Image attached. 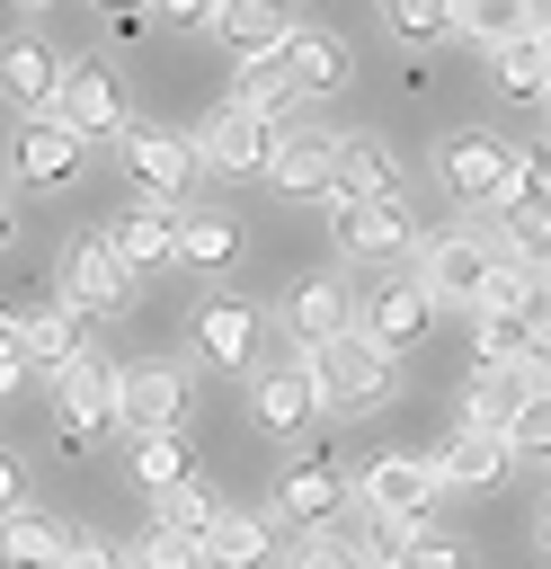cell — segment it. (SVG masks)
Wrapping results in <instances>:
<instances>
[{"mask_svg": "<svg viewBox=\"0 0 551 569\" xmlns=\"http://www.w3.org/2000/svg\"><path fill=\"white\" fill-rule=\"evenodd\" d=\"M213 36L240 53V62H267L293 44V0H222L213 9Z\"/></svg>", "mask_w": 551, "mask_h": 569, "instance_id": "16", "label": "cell"}, {"mask_svg": "<svg viewBox=\"0 0 551 569\" xmlns=\"http://www.w3.org/2000/svg\"><path fill=\"white\" fill-rule=\"evenodd\" d=\"M53 116H62L80 142H89V133H124V80H116L107 62H71V71H62Z\"/></svg>", "mask_w": 551, "mask_h": 569, "instance_id": "10", "label": "cell"}, {"mask_svg": "<svg viewBox=\"0 0 551 569\" xmlns=\"http://www.w3.org/2000/svg\"><path fill=\"white\" fill-rule=\"evenodd\" d=\"M0 240H9V204H0Z\"/></svg>", "mask_w": 551, "mask_h": 569, "instance_id": "50", "label": "cell"}, {"mask_svg": "<svg viewBox=\"0 0 551 569\" xmlns=\"http://www.w3.org/2000/svg\"><path fill=\"white\" fill-rule=\"evenodd\" d=\"M9 169H18L27 187H62V178L80 169V133H71L62 116H27L18 142H9Z\"/></svg>", "mask_w": 551, "mask_h": 569, "instance_id": "17", "label": "cell"}, {"mask_svg": "<svg viewBox=\"0 0 551 569\" xmlns=\"http://www.w3.org/2000/svg\"><path fill=\"white\" fill-rule=\"evenodd\" d=\"M507 445H515V453H542V462H551V391H533V409L515 418V436H507Z\"/></svg>", "mask_w": 551, "mask_h": 569, "instance_id": "42", "label": "cell"}, {"mask_svg": "<svg viewBox=\"0 0 551 569\" xmlns=\"http://www.w3.org/2000/svg\"><path fill=\"white\" fill-rule=\"evenodd\" d=\"M400 569H462V542L418 525V533H409V551H400Z\"/></svg>", "mask_w": 551, "mask_h": 569, "instance_id": "41", "label": "cell"}, {"mask_svg": "<svg viewBox=\"0 0 551 569\" xmlns=\"http://www.w3.org/2000/svg\"><path fill=\"white\" fill-rule=\"evenodd\" d=\"M249 409H258L267 436H302V427L320 418V382H311V365H258Z\"/></svg>", "mask_w": 551, "mask_h": 569, "instance_id": "15", "label": "cell"}, {"mask_svg": "<svg viewBox=\"0 0 551 569\" xmlns=\"http://www.w3.org/2000/svg\"><path fill=\"white\" fill-rule=\"evenodd\" d=\"M382 27L409 36V44H435L453 27V0H382Z\"/></svg>", "mask_w": 551, "mask_h": 569, "instance_id": "37", "label": "cell"}, {"mask_svg": "<svg viewBox=\"0 0 551 569\" xmlns=\"http://www.w3.org/2000/svg\"><path fill=\"white\" fill-rule=\"evenodd\" d=\"M507 436H480V427H462V436H444V453H435V480L444 489H489L498 471H507Z\"/></svg>", "mask_w": 551, "mask_h": 569, "instance_id": "25", "label": "cell"}, {"mask_svg": "<svg viewBox=\"0 0 551 569\" xmlns=\"http://www.w3.org/2000/svg\"><path fill=\"white\" fill-rule=\"evenodd\" d=\"M533 373H515V365H471V382H462V427H480V436H515V418L533 409Z\"/></svg>", "mask_w": 551, "mask_h": 569, "instance_id": "12", "label": "cell"}, {"mask_svg": "<svg viewBox=\"0 0 551 569\" xmlns=\"http://www.w3.org/2000/svg\"><path fill=\"white\" fill-rule=\"evenodd\" d=\"M62 302H80L89 320L133 302V276H124V258L107 249V231H98V240H71V258H62Z\"/></svg>", "mask_w": 551, "mask_h": 569, "instance_id": "11", "label": "cell"}, {"mask_svg": "<svg viewBox=\"0 0 551 569\" xmlns=\"http://www.w3.org/2000/svg\"><path fill=\"white\" fill-rule=\"evenodd\" d=\"M533 365H542V391H551V338H542V356H533Z\"/></svg>", "mask_w": 551, "mask_h": 569, "instance_id": "48", "label": "cell"}, {"mask_svg": "<svg viewBox=\"0 0 551 569\" xmlns=\"http://www.w3.org/2000/svg\"><path fill=\"white\" fill-rule=\"evenodd\" d=\"M409 231H418V213H409V196H373V204H338V249H347V258H400V249H409Z\"/></svg>", "mask_w": 551, "mask_h": 569, "instance_id": "13", "label": "cell"}, {"mask_svg": "<svg viewBox=\"0 0 551 569\" xmlns=\"http://www.w3.org/2000/svg\"><path fill=\"white\" fill-rule=\"evenodd\" d=\"M338 498H347L338 462H293V471H284V489H276V507H284L293 525H311V533L329 525V507H338Z\"/></svg>", "mask_w": 551, "mask_h": 569, "instance_id": "27", "label": "cell"}, {"mask_svg": "<svg viewBox=\"0 0 551 569\" xmlns=\"http://www.w3.org/2000/svg\"><path fill=\"white\" fill-rule=\"evenodd\" d=\"M9 516H27V471H18V453H0V525Z\"/></svg>", "mask_w": 551, "mask_h": 569, "instance_id": "44", "label": "cell"}, {"mask_svg": "<svg viewBox=\"0 0 551 569\" xmlns=\"http://www.w3.org/2000/svg\"><path fill=\"white\" fill-rule=\"evenodd\" d=\"M453 27H462V36H480V44L542 36V27H533V0H453Z\"/></svg>", "mask_w": 551, "mask_h": 569, "instance_id": "32", "label": "cell"}, {"mask_svg": "<svg viewBox=\"0 0 551 569\" xmlns=\"http://www.w3.org/2000/svg\"><path fill=\"white\" fill-rule=\"evenodd\" d=\"M427 320H435V293H427L418 276H382V284L364 293V311H355V329H364L373 347H391V356H400V347H418V338H427Z\"/></svg>", "mask_w": 551, "mask_h": 569, "instance_id": "7", "label": "cell"}, {"mask_svg": "<svg viewBox=\"0 0 551 569\" xmlns=\"http://www.w3.org/2000/svg\"><path fill=\"white\" fill-rule=\"evenodd\" d=\"M276 196H329L338 187V133H284V151L267 160Z\"/></svg>", "mask_w": 551, "mask_h": 569, "instance_id": "20", "label": "cell"}, {"mask_svg": "<svg viewBox=\"0 0 551 569\" xmlns=\"http://www.w3.org/2000/svg\"><path fill=\"white\" fill-rule=\"evenodd\" d=\"M471 338H480V365H533L542 356V329L524 320V311H471Z\"/></svg>", "mask_w": 551, "mask_h": 569, "instance_id": "28", "label": "cell"}, {"mask_svg": "<svg viewBox=\"0 0 551 569\" xmlns=\"http://www.w3.org/2000/svg\"><path fill=\"white\" fill-rule=\"evenodd\" d=\"M98 9H116V18H142V9H160V0H98Z\"/></svg>", "mask_w": 551, "mask_h": 569, "instance_id": "47", "label": "cell"}, {"mask_svg": "<svg viewBox=\"0 0 551 569\" xmlns=\"http://www.w3.org/2000/svg\"><path fill=\"white\" fill-rule=\"evenodd\" d=\"M18 9H44V0H18Z\"/></svg>", "mask_w": 551, "mask_h": 569, "instance_id": "51", "label": "cell"}, {"mask_svg": "<svg viewBox=\"0 0 551 569\" xmlns=\"http://www.w3.org/2000/svg\"><path fill=\"white\" fill-rule=\"evenodd\" d=\"M542 533H551V507H542Z\"/></svg>", "mask_w": 551, "mask_h": 569, "instance_id": "52", "label": "cell"}, {"mask_svg": "<svg viewBox=\"0 0 551 569\" xmlns=\"http://www.w3.org/2000/svg\"><path fill=\"white\" fill-rule=\"evenodd\" d=\"M151 507H160L151 525H160V533H178V542H196V551H204V542H213V525H222V507H213V489H204V480H178V489H160Z\"/></svg>", "mask_w": 551, "mask_h": 569, "instance_id": "29", "label": "cell"}, {"mask_svg": "<svg viewBox=\"0 0 551 569\" xmlns=\"http://www.w3.org/2000/svg\"><path fill=\"white\" fill-rule=\"evenodd\" d=\"M435 489H444L435 462H418V453H382V462L364 471V516H391V525L418 533V525L435 516Z\"/></svg>", "mask_w": 551, "mask_h": 569, "instance_id": "6", "label": "cell"}, {"mask_svg": "<svg viewBox=\"0 0 551 569\" xmlns=\"http://www.w3.org/2000/svg\"><path fill=\"white\" fill-rule=\"evenodd\" d=\"M62 569H124L107 542H89V533H71V551H62Z\"/></svg>", "mask_w": 551, "mask_h": 569, "instance_id": "45", "label": "cell"}, {"mask_svg": "<svg viewBox=\"0 0 551 569\" xmlns=\"http://www.w3.org/2000/svg\"><path fill=\"white\" fill-rule=\"evenodd\" d=\"M284 329H293V338L320 356L329 338H347V329H355V293H347L338 276H302V284L284 293Z\"/></svg>", "mask_w": 551, "mask_h": 569, "instance_id": "14", "label": "cell"}, {"mask_svg": "<svg viewBox=\"0 0 551 569\" xmlns=\"http://www.w3.org/2000/svg\"><path fill=\"white\" fill-rule=\"evenodd\" d=\"M542 71H551V27H542Z\"/></svg>", "mask_w": 551, "mask_h": 569, "instance_id": "49", "label": "cell"}, {"mask_svg": "<svg viewBox=\"0 0 551 569\" xmlns=\"http://www.w3.org/2000/svg\"><path fill=\"white\" fill-rule=\"evenodd\" d=\"M373 196H400V169L373 133H338V187L329 204H373Z\"/></svg>", "mask_w": 551, "mask_h": 569, "instance_id": "22", "label": "cell"}, {"mask_svg": "<svg viewBox=\"0 0 551 569\" xmlns=\"http://www.w3.org/2000/svg\"><path fill=\"white\" fill-rule=\"evenodd\" d=\"M116 373L124 365H107L98 347L71 365V373H53V409H62V445H89L107 418H116Z\"/></svg>", "mask_w": 551, "mask_h": 569, "instance_id": "8", "label": "cell"}, {"mask_svg": "<svg viewBox=\"0 0 551 569\" xmlns=\"http://www.w3.org/2000/svg\"><path fill=\"white\" fill-rule=\"evenodd\" d=\"M231 107H249V116H276L284 124V107H293V80H284V62L267 53V62H240V89H231Z\"/></svg>", "mask_w": 551, "mask_h": 569, "instance_id": "34", "label": "cell"}, {"mask_svg": "<svg viewBox=\"0 0 551 569\" xmlns=\"http://www.w3.org/2000/svg\"><path fill=\"white\" fill-rule=\"evenodd\" d=\"M515 196H533V204L551 213V142H533V151L515 160Z\"/></svg>", "mask_w": 551, "mask_h": 569, "instance_id": "43", "label": "cell"}, {"mask_svg": "<svg viewBox=\"0 0 551 569\" xmlns=\"http://www.w3.org/2000/svg\"><path fill=\"white\" fill-rule=\"evenodd\" d=\"M276 62H284V80H293V98H329V89H347V71H355V53H347V36H302V27H293V44H284Z\"/></svg>", "mask_w": 551, "mask_h": 569, "instance_id": "21", "label": "cell"}, {"mask_svg": "<svg viewBox=\"0 0 551 569\" xmlns=\"http://www.w3.org/2000/svg\"><path fill=\"white\" fill-rule=\"evenodd\" d=\"M178 258L187 267H231L240 258V222L231 213H178Z\"/></svg>", "mask_w": 551, "mask_h": 569, "instance_id": "33", "label": "cell"}, {"mask_svg": "<svg viewBox=\"0 0 551 569\" xmlns=\"http://www.w3.org/2000/svg\"><path fill=\"white\" fill-rule=\"evenodd\" d=\"M302 365H311V382H320V409H338V418L382 409V391H391V347H373L364 329L329 338V347H320V356H302Z\"/></svg>", "mask_w": 551, "mask_h": 569, "instance_id": "1", "label": "cell"}, {"mask_svg": "<svg viewBox=\"0 0 551 569\" xmlns=\"http://www.w3.org/2000/svg\"><path fill=\"white\" fill-rule=\"evenodd\" d=\"M62 551H71V533H62L53 516H36V507L0 525V560H9V569H62Z\"/></svg>", "mask_w": 551, "mask_h": 569, "instance_id": "30", "label": "cell"}, {"mask_svg": "<svg viewBox=\"0 0 551 569\" xmlns=\"http://www.w3.org/2000/svg\"><path fill=\"white\" fill-rule=\"evenodd\" d=\"M267 551H276V516L222 507V525H213V542H204V569H258Z\"/></svg>", "mask_w": 551, "mask_h": 569, "instance_id": "26", "label": "cell"}, {"mask_svg": "<svg viewBox=\"0 0 551 569\" xmlns=\"http://www.w3.org/2000/svg\"><path fill=\"white\" fill-rule=\"evenodd\" d=\"M62 53L53 44H36V36H18V44H0V89L27 107V116H53V98H62Z\"/></svg>", "mask_w": 551, "mask_h": 569, "instance_id": "19", "label": "cell"}, {"mask_svg": "<svg viewBox=\"0 0 551 569\" xmlns=\"http://www.w3.org/2000/svg\"><path fill=\"white\" fill-rule=\"evenodd\" d=\"M107 249L124 258V276L178 267V213H160V204H133V213H116V222H107Z\"/></svg>", "mask_w": 551, "mask_h": 569, "instance_id": "18", "label": "cell"}, {"mask_svg": "<svg viewBox=\"0 0 551 569\" xmlns=\"http://www.w3.org/2000/svg\"><path fill=\"white\" fill-rule=\"evenodd\" d=\"M293 569H373V560H364V551H355L347 533H329V525H320V533H302V551H293Z\"/></svg>", "mask_w": 551, "mask_h": 569, "instance_id": "38", "label": "cell"}, {"mask_svg": "<svg viewBox=\"0 0 551 569\" xmlns=\"http://www.w3.org/2000/svg\"><path fill=\"white\" fill-rule=\"evenodd\" d=\"M515 142H498V133H453L444 151H435V169H444V187L462 196V204H507L515 196Z\"/></svg>", "mask_w": 551, "mask_h": 569, "instance_id": "2", "label": "cell"}, {"mask_svg": "<svg viewBox=\"0 0 551 569\" xmlns=\"http://www.w3.org/2000/svg\"><path fill=\"white\" fill-rule=\"evenodd\" d=\"M160 9H169V18H204V27H213V9H222V0H160Z\"/></svg>", "mask_w": 551, "mask_h": 569, "instance_id": "46", "label": "cell"}, {"mask_svg": "<svg viewBox=\"0 0 551 569\" xmlns=\"http://www.w3.org/2000/svg\"><path fill=\"white\" fill-rule=\"evenodd\" d=\"M542 107H551V89H542Z\"/></svg>", "mask_w": 551, "mask_h": 569, "instance_id": "53", "label": "cell"}, {"mask_svg": "<svg viewBox=\"0 0 551 569\" xmlns=\"http://www.w3.org/2000/svg\"><path fill=\"white\" fill-rule=\"evenodd\" d=\"M124 569H204V551H196V542H178V533H160V525H151V533H142V551H133V560H124Z\"/></svg>", "mask_w": 551, "mask_h": 569, "instance_id": "39", "label": "cell"}, {"mask_svg": "<svg viewBox=\"0 0 551 569\" xmlns=\"http://www.w3.org/2000/svg\"><path fill=\"white\" fill-rule=\"evenodd\" d=\"M133 471H142V489H151V498H160V489H178V480H196L178 436H142V445H133Z\"/></svg>", "mask_w": 551, "mask_h": 569, "instance_id": "36", "label": "cell"}, {"mask_svg": "<svg viewBox=\"0 0 551 569\" xmlns=\"http://www.w3.org/2000/svg\"><path fill=\"white\" fill-rule=\"evenodd\" d=\"M489 276H498V240H471V231L427 240V258H418V284H427L435 302H462V311L489 302Z\"/></svg>", "mask_w": 551, "mask_h": 569, "instance_id": "3", "label": "cell"}, {"mask_svg": "<svg viewBox=\"0 0 551 569\" xmlns=\"http://www.w3.org/2000/svg\"><path fill=\"white\" fill-rule=\"evenodd\" d=\"M27 347H36V373H71V365L89 356V311H80V302H44V311L27 320Z\"/></svg>", "mask_w": 551, "mask_h": 569, "instance_id": "24", "label": "cell"}, {"mask_svg": "<svg viewBox=\"0 0 551 569\" xmlns=\"http://www.w3.org/2000/svg\"><path fill=\"white\" fill-rule=\"evenodd\" d=\"M187 418V373L178 365H124L116 373V427L133 436H178Z\"/></svg>", "mask_w": 551, "mask_h": 569, "instance_id": "5", "label": "cell"}, {"mask_svg": "<svg viewBox=\"0 0 551 569\" xmlns=\"http://www.w3.org/2000/svg\"><path fill=\"white\" fill-rule=\"evenodd\" d=\"M27 373H36V347H27V320H9V311H0V391H18Z\"/></svg>", "mask_w": 551, "mask_h": 569, "instance_id": "40", "label": "cell"}, {"mask_svg": "<svg viewBox=\"0 0 551 569\" xmlns=\"http://www.w3.org/2000/svg\"><path fill=\"white\" fill-rule=\"evenodd\" d=\"M498 89H507V98H542V89H551V71H542V36L498 44Z\"/></svg>", "mask_w": 551, "mask_h": 569, "instance_id": "35", "label": "cell"}, {"mask_svg": "<svg viewBox=\"0 0 551 569\" xmlns=\"http://www.w3.org/2000/svg\"><path fill=\"white\" fill-rule=\"evenodd\" d=\"M116 142H124L133 187H151V196H187V187H196V169H204V151H196V142H178V133H160V124H124Z\"/></svg>", "mask_w": 551, "mask_h": 569, "instance_id": "9", "label": "cell"}, {"mask_svg": "<svg viewBox=\"0 0 551 569\" xmlns=\"http://www.w3.org/2000/svg\"><path fill=\"white\" fill-rule=\"evenodd\" d=\"M196 151H204V169L249 178V169H267V160L284 151V124H276V116H249V107H213V124L196 133Z\"/></svg>", "mask_w": 551, "mask_h": 569, "instance_id": "4", "label": "cell"}, {"mask_svg": "<svg viewBox=\"0 0 551 569\" xmlns=\"http://www.w3.org/2000/svg\"><path fill=\"white\" fill-rule=\"evenodd\" d=\"M498 249H507V258H524L533 276H551V213H542L533 196H507V222H498Z\"/></svg>", "mask_w": 551, "mask_h": 569, "instance_id": "31", "label": "cell"}, {"mask_svg": "<svg viewBox=\"0 0 551 569\" xmlns=\"http://www.w3.org/2000/svg\"><path fill=\"white\" fill-rule=\"evenodd\" d=\"M196 356H204V365H258V311L231 302V293L204 302V311H196Z\"/></svg>", "mask_w": 551, "mask_h": 569, "instance_id": "23", "label": "cell"}]
</instances>
